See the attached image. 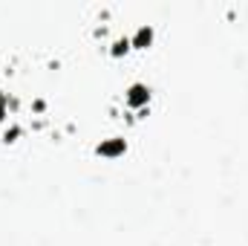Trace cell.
Segmentation results:
<instances>
[{
	"label": "cell",
	"mask_w": 248,
	"mask_h": 246,
	"mask_svg": "<svg viewBox=\"0 0 248 246\" xmlns=\"http://www.w3.org/2000/svg\"><path fill=\"white\" fill-rule=\"evenodd\" d=\"M153 41V29L150 26H139L136 35H133V47H147Z\"/></svg>",
	"instance_id": "3957f363"
},
{
	"label": "cell",
	"mask_w": 248,
	"mask_h": 246,
	"mask_svg": "<svg viewBox=\"0 0 248 246\" xmlns=\"http://www.w3.org/2000/svg\"><path fill=\"white\" fill-rule=\"evenodd\" d=\"M147 99H150V90H147L144 84H133V87L127 90V96H124L127 107H141V105H147Z\"/></svg>",
	"instance_id": "6da1fadb"
},
{
	"label": "cell",
	"mask_w": 248,
	"mask_h": 246,
	"mask_svg": "<svg viewBox=\"0 0 248 246\" xmlns=\"http://www.w3.org/2000/svg\"><path fill=\"white\" fill-rule=\"evenodd\" d=\"M124 151V139H113V142H101L98 145V154L101 157H119Z\"/></svg>",
	"instance_id": "7a4b0ae2"
}]
</instances>
